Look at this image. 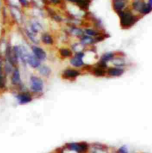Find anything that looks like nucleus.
<instances>
[{
	"instance_id": "obj_1",
	"label": "nucleus",
	"mask_w": 152,
	"mask_h": 153,
	"mask_svg": "<svg viewBox=\"0 0 152 153\" xmlns=\"http://www.w3.org/2000/svg\"><path fill=\"white\" fill-rule=\"evenodd\" d=\"M46 88L45 80L37 74H31L28 78V88L34 97L43 95Z\"/></svg>"
},
{
	"instance_id": "obj_2",
	"label": "nucleus",
	"mask_w": 152,
	"mask_h": 153,
	"mask_svg": "<svg viewBox=\"0 0 152 153\" xmlns=\"http://www.w3.org/2000/svg\"><path fill=\"white\" fill-rule=\"evenodd\" d=\"M118 16L119 17L121 27L124 29L130 28L138 21L137 16L135 15L133 11L129 8H126L118 13Z\"/></svg>"
},
{
	"instance_id": "obj_3",
	"label": "nucleus",
	"mask_w": 152,
	"mask_h": 153,
	"mask_svg": "<svg viewBox=\"0 0 152 153\" xmlns=\"http://www.w3.org/2000/svg\"><path fill=\"white\" fill-rule=\"evenodd\" d=\"M8 77L10 85L14 88L15 91H24L28 89V87L23 83L20 68L19 66H16L13 68V71Z\"/></svg>"
},
{
	"instance_id": "obj_4",
	"label": "nucleus",
	"mask_w": 152,
	"mask_h": 153,
	"mask_svg": "<svg viewBox=\"0 0 152 153\" xmlns=\"http://www.w3.org/2000/svg\"><path fill=\"white\" fill-rule=\"evenodd\" d=\"M131 5L134 11L142 15L148 14L152 10V0H148L147 3L142 0H133Z\"/></svg>"
},
{
	"instance_id": "obj_5",
	"label": "nucleus",
	"mask_w": 152,
	"mask_h": 153,
	"mask_svg": "<svg viewBox=\"0 0 152 153\" xmlns=\"http://www.w3.org/2000/svg\"><path fill=\"white\" fill-rule=\"evenodd\" d=\"M14 98L17 105H25L33 101L34 96L28 89L24 91H15Z\"/></svg>"
},
{
	"instance_id": "obj_6",
	"label": "nucleus",
	"mask_w": 152,
	"mask_h": 153,
	"mask_svg": "<svg viewBox=\"0 0 152 153\" xmlns=\"http://www.w3.org/2000/svg\"><path fill=\"white\" fill-rule=\"evenodd\" d=\"M25 27L37 36H40L41 33L45 31V27L40 21V19L33 16L28 20V23Z\"/></svg>"
},
{
	"instance_id": "obj_7",
	"label": "nucleus",
	"mask_w": 152,
	"mask_h": 153,
	"mask_svg": "<svg viewBox=\"0 0 152 153\" xmlns=\"http://www.w3.org/2000/svg\"><path fill=\"white\" fill-rule=\"evenodd\" d=\"M84 51L75 53L73 56L69 59V63L70 66L80 70L85 68L86 65L84 62Z\"/></svg>"
},
{
	"instance_id": "obj_8",
	"label": "nucleus",
	"mask_w": 152,
	"mask_h": 153,
	"mask_svg": "<svg viewBox=\"0 0 152 153\" xmlns=\"http://www.w3.org/2000/svg\"><path fill=\"white\" fill-rule=\"evenodd\" d=\"M30 50L32 54L42 62H45L48 59V53L46 51L41 45H40V44L39 45H31Z\"/></svg>"
},
{
	"instance_id": "obj_9",
	"label": "nucleus",
	"mask_w": 152,
	"mask_h": 153,
	"mask_svg": "<svg viewBox=\"0 0 152 153\" xmlns=\"http://www.w3.org/2000/svg\"><path fill=\"white\" fill-rule=\"evenodd\" d=\"M64 146L77 153H88L90 145L86 142H72L67 143Z\"/></svg>"
},
{
	"instance_id": "obj_10",
	"label": "nucleus",
	"mask_w": 152,
	"mask_h": 153,
	"mask_svg": "<svg viewBox=\"0 0 152 153\" xmlns=\"http://www.w3.org/2000/svg\"><path fill=\"white\" fill-rule=\"evenodd\" d=\"M8 12L13 20L18 25L23 23V14L20 7L13 5H8Z\"/></svg>"
},
{
	"instance_id": "obj_11",
	"label": "nucleus",
	"mask_w": 152,
	"mask_h": 153,
	"mask_svg": "<svg viewBox=\"0 0 152 153\" xmlns=\"http://www.w3.org/2000/svg\"><path fill=\"white\" fill-rule=\"evenodd\" d=\"M81 70L73 67H68L62 71L61 77L67 80H75L81 75Z\"/></svg>"
},
{
	"instance_id": "obj_12",
	"label": "nucleus",
	"mask_w": 152,
	"mask_h": 153,
	"mask_svg": "<svg viewBox=\"0 0 152 153\" xmlns=\"http://www.w3.org/2000/svg\"><path fill=\"white\" fill-rule=\"evenodd\" d=\"M65 33L72 38L75 39H79L84 34V27L81 26L67 25L66 28Z\"/></svg>"
},
{
	"instance_id": "obj_13",
	"label": "nucleus",
	"mask_w": 152,
	"mask_h": 153,
	"mask_svg": "<svg viewBox=\"0 0 152 153\" xmlns=\"http://www.w3.org/2000/svg\"><path fill=\"white\" fill-rule=\"evenodd\" d=\"M40 42L45 46H53L55 44V38L50 32L45 30L40 35Z\"/></svg>"
},
{
	"instance_id": "obj_14",
	"label": "nucleus",
	"mask_w": 152,
	"mask_h": 153,
	"mask_svg": "<svg viewBox=\"0 0 152 153\" xmlns=\"http://www.w3.org/2000/svg\"><path fill=\"white\" fill-rule=\"evenodd\" d=\"M125 68H120V67L116 66H109L106 69V76L110 78H116L120 77L125 73Z\"/></svg>"
},
{
	"instance_id": "obj_15",
	"label": "nucleus",
	"mask_w": 152,
	"mask_h": 153,
	"mask_svg": "<svg viewBox=\"0 0 152 153\" xmlns=\"http://www.w3.org/2000/svg\"><path fill=\"white\" fill-rule=\"evenodd\" d=\"M36 71L37 72V74L43 79H49L52 74V69L51 68V67L44 62L41 64L40 66L36 70Z\"/></svg>"
},
{
	"instance_id": "obj_16",
	"label": "nucleus",
	"mask_w": 152,
	"mask_h": 153,
	"mask_svg": "<svg viewBox=\"0 0 152 153\" xmlns=\"http://www.w3.org/2000/svg\"><path fill=\"white\" fill-rule=\"evenodd\" d=\"M3 64H4L3 56L0 55V91H4L7 88V77L4 72Z\"/></svg>"
},
{
	"instance_id": "obj_17",
	"label": "nucleus",
	"mask_w": 152,
	"mask_h": 153,
	"mask_svg": "<svg viewBox=\"0 0 152 153\" xmlns=\"http://www.w3.org/2000/svg\"><path fill=\"white\" fill-rule=\"evenodd\" d=\"M43 62H42L41 61H40L37 58L35 57L33 54L31 53V52H30V53L28 56L27 59H26V65L28 66L29 68H31V69L35 70L36 71L40 65Z\"/></svg>"
},
{
	"instance_id": "obj_18",
	"label": "nucleus",
	"mask_w": 152,
	"mask_h": 153,
	"mask_svg": "<svg viewBox=\"0 0 152 153\" xmlns=\"http://www.w3.org/2000/svg\"><path fill=\"white\" fill-rule=\"evenodd\" d=\"M78 40H79V42H81L86 48H92V47L94 46L96 43H99V42H98L96 38L91 37V36H89L85 34L83 35Z\"/></svg>"
},
{
	"instance_id": "obj_19",
	"label": "nucleus",
	"mask_w": 152,
	"mask_h": 153,
	"mask_svg": "<svg viewBox=\"0 0 152 153\" xmlns=\"http://www.w3.org/2000/svg\"><path fill=\"white\" fill-rule=\"evenodd\" d=\"M84 34L93 38H98L101 35L104 34V33L95 27H84Z\"/></svg>"
},
{
	"instance_id": "obj_20",
	"label": "nucleus",
	"mask_w": 152,
	"mask_h": 153,
	"mask_svg": "<svg viewBox=\"0 0 152 153\" xmlns=\"http://www.w3.org/2000/svg\"><path fill=\"white\" fill-rule=\"evenodd\" d=\"M88 153H109L107 146L101 143H94L90 145Z\"/></svg>"
},
{
	"instance_id": "obj_21",
	"label": "nucleus",
	"mask_w": 152,
	"mask_h": 153,
	"mask_svg": "<svg viewBox=\"0 0 152 153\" xmlns=\"http://www.w3.org/2000/svg\"><path fill=\"white\" fill-rule=\"evenodd\" d=\"M58 54L62 59H70L73 56L74 53L70 46H62L58 49Z\"/></svg>"
},
{
	"instance_id": "obj_22",
	"label": "nucleus",
	"mask_w": 152,
	"mask_h": 153,
	"mask_svg": "<svg viewBox=\"0 0 152 153\" xmlns=\"http://www.w3.org/2000/svg\"><path fill=\"white\" fill-rule=\"evenodd\" d=\"M113 8L116 13L122 12V10L127 8V0H119L113 1Z\"/></svg>"
},
{
	"instance_id": "obj_23",
	"label": "nucleus",
	"mask_w": 152,
	"mask_h": 153,
	"mask_svg": "<svg viewBox=\"0 0 152 153\" xmlns=\"http://www.w3.org/2000/svg\"><path fill=\"white\" fill-rule=\"evenodd\" d=\"M116 66V67H120V68H125L126 66V60L124 58V56H121V55L117 54L113 60L110 62V66Z\"/></svg>"
},
{
	"instance_id": "obj_24",
	"label": "nucleus",
	"mask_w": 152,
	"mask_h": 153,
	"mask_svg": "<svg viewBox=\"0 0 152 153\" xmlns=\"http://www.w3.org/2000/svg\"><path fill=\"white\" fill-rule=\"evenodd\" d=\"M92 72H93V75L97 76V77H103V76H106V69L102 68L97 63L95 64L92 67Z\"/></svg>"
},
{
	"instance_id": "obj_25",
	"label": "nucleus",
	"mask_w": 152,
	"mask_h": 153,
	"mask_svg": "<svg viewBox=\"0 0 152 153\" xmlns=\"http://www.w3.org/2000/svg\"><path fill=\"white\" fill-rule=\"evenodd\" d=\"M70 48L72 49V51H73V53H78V52L84 51L87 48L79 42L78 39H77L76 41H75L74 42H73L72 44H70Z\"/></svg>"
},
{
	"instance_id": "obj_26",
	"label": "nucleus",
	"mask_w": 152,
	"mask_h": 153,
	"mask_svg": "<svg viewBox=\"0 0 152 153\" xmlns=\"http://www.w3.org/2000/svg\"><path fill=\"white\" fill-rule=\"evenodd\" d=\"M18 2H19V5L21 6V7H23V8H28V7L30 6L31 1L30 0H17Z\"/></svg>"
},
{
	"instance_id": "obj_27",
	"label": "nucleus",
	"mask_w": 152,
	"mask_h": 153,
	"mask_svg": "<svg viewBox=\"0 0 152 153\" xmlns=\"http://www.w3.org/2000/svg\"><path fill=\"white\" fill-rule=\"evenodd\" d=\"M46 2L53 6H59L64 3V0H46Z\"/></svg>"
},
{
	"instance_id": "obj_28",
	"label": "nucleus",
	"mask_w": 152,
	"mask_h": 153,
	"mask_svg": "<svg viewBox=\"0 0 152 153\" xmlns=\"http://www.w3.org/2000/svg\"><path fill=\"white\" fill-rule=\"evenodd\" d=\"M116 152L117 153H131L130 152V149H129V148L127 147L126 145H123V146H120V147L117 149Z\"/></svg>"
},
{
	"instance_id": "obj_29",
	"label": "nucleus",
	"mask_w": 152,
	"mask_h": 153,
	"mask_svg": "<svg viewBox=\"0 0 152 153\" xmlns=\"http://www.w3.org/2000/svg\"><path fill=\"white\" fill-rule=\"evenodd\" d=\"M3 7V4H2V0H0V16H1V9Z\"/></svg>"
},
{
	"instance_id": "obj_30",
	"label": "nucleus",
	"mask_w": 152,
	"mask_h": 153,
	"mask_svg": "<svg viewBox=\"0 0 152 153\" xmlns=\"http://www.w3.org/2000/svg\"><path fill=\"white\" fill-rule=\"evenodd\" d=\"M112 1H119V0H112Z\"/></svg>"
}]
</instances>
